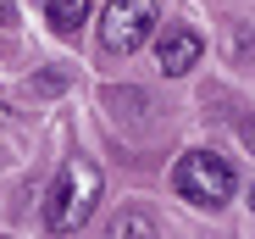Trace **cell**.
Instances as JSON below:
<instances>
[{
  "label": "cell",
  "instance_id": "obj_1",
  "mask_svg": "<svg viewBox=\"0 0 255 239\" xmlns=\"http://www.w3.org/2000/svg\"><path fill=\"white\" fill-rule=\"evenodd\" d=\"M95 201H100V167L83 162V156L61 162V173H56V184L45 195V228L50 234H78L95 217Z\"/></svg>",
  "mask_w": 255,
  "mask_h": 239
},
{
  "label": "cell",
  "instance_id": "obj_2",
  "mask_svg": "<svg viewBox=\"0 0 255 239\" xmlns=\"http://www.w3.org/2000/svg\"><path fill=\"white\" fill-rule=\"evenodd\" d=\"M172 189H178V201H189L200 212H217V206L233 201L239 178H233V167L222 162L217 150H183L178 167H172Z\"/></svg>",
  "mask_w": 255,
  "mask_h": 239
},
{
  "label": "cell",
  "instance_id": "obj_3",
  "mask_svg": "<svg viewBox=\"0 0 255 239\" xmlns=\"http://www.w3.org/2000/svg\"><path fill=\"white\" fill-rule=\"evenodd\" d=\"M155 22H161L155 0H111V6L100 11V45L111 56H133L139 45L155 39Z\"/></svg>",
  "mask_w": 255,
  "mask_h": 239
},
{
  "label": "cell",
  "instance_id": "obj_4",
  "mask_svg": "<svg viewBox=\"0 0 255 239\" xmlns=\"http://www.w3.org/2000/svg\"><path fill=\"white\" fill-rule=\"evenodd\" d=\"M155 56H161V72L166 78H183L189 67H200L205 39L194 28H166V33H155Z\"/></svg>",
  "mask_w": 255,
  "mask_h": 239
},
{
  "label": "cell",
  "instance_id": "obj_5",
  "mask_svg": "<svg viewBox=\"0 0 255 239\" xmlns=\"http://www.w3.org/2000/svg\"><path fill=\"white\" fill-rule=\"evenodd\" d=\"M45 17L61 39H72L83 22H89V0H45Z\"/></svg>",
  "mask_w": 255,
  "mask_h": 239
},
{
  "label": "cell",
  "instance_id": "obj_6",
  "mask_svg": "<svg viewBox=\"0 0 255 239\" xmlns=\"http://www.w3.org/2000/svg\"><path fill=\"white\" fill-rule=\"evenodd\" d=\"M111 234L122 239V234H161V223L150 217V212H122L117 223H111Z\"/></svg>",
  "mask_w": 255,
  "mask_h": 239
},
{
  "label": "cell",
  "instance_id": "obj_7",
  "mask_svg": "<svg viewBox=\"0 0 255 239\" xmlns=\"http://www.w3.org/2000/svg\"><path fill=\"white\" fill-rule=\"evenodd\" d=\"M0 28H17V0H0Z\"/></svg>",
  "mask_w": 255,
  "mask_h": 239
},
{
  "label": "cell",
  "instance_id": "obj_8",
  "mask_svg": "<svg viewBox=\"0 0 255 239\" xmlns=\"http://www.w3.org/2000/svg\"><path fill=\"white\" fill-rule=\"evenodd\" d=\"M239 139L250 145V156H255V117H244V123H239Z\"/></svg>",
  "mask_w": 255,
  "mask_h": 239
},
{
  "label": "cell",
  "instance_id": "obj_9",
  "mask_svg": "<svg viewBox=\"0 0 255 239\" xmlns=\"http://www.w3.org/2000/svg\"><path fill=\"white\" fill-rule=\"evenodd\" d=\"M250 206H255V184H250Z\"/></svg>",
  "mask_w": 255,
  "mask_h": 239
},
{
  "label": "cell",
  "instance_id": "obj_10",
  "mask_svg": "<svg viewBox=\"0 0 255 239\" xmlns=\"http://www.w3.org/2000/svg\"><path fill=\"white\" fill-rule=\"evenodd\" d=\"M0 117H6V106H0Z\"/></svg>",
  "mask_w": 255,
  "mask_h": 239
}]
</instances>
